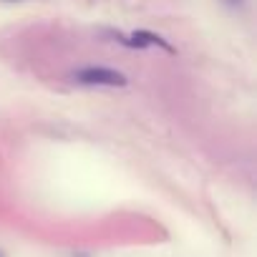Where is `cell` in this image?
<instances>
[{
    "label": "cell",
    "mask_w": 257,
    "mask_h": 257,
    "mask_svg": "<svg viewBox=\"0 0 257 257\" xmlns=\"http://www.w3.org/2000/svg\"><path fill=\"white\" fill-rule=\"evenodd\" d=\"M68 78H71V83L83 86V88H123L128 83L126 73H121L111 66H96V63L73 68L68 73Z\"/></svg>",
    "instance_id": "obj_1"
},
{
    "label": "cell",
    "mask_w": 257,
    "mask_h": 257,
    "mask_svg": "<svg viewBox=\"0 0 257 257\" xmlns=\"http://www.w3.org/2000/svg\"><path fill=\"white\" fill-rule=\"evenodd\" d=\"M113 38H118V43L128 46V48H164V51H174L162 36L149 33V31H134V33H116Z\"/></svg>",
    "instance_id": "obj_2"
},
{
    "label": "cell",
    "mask_w": 257,
    "mask_h": 257,
    "mask_svg": "<svg viewBox=\"0 0 257 257\" xmlns=\"http://www.w3.org/2000/svg\"><path fill=\"white\" fill-rule=\"evenodd\" d=\"M222 3H224V6H229V8H242V6L247 3V0H222Z\"/></svg>",
    "instance_id": "obj_3"
},
{
    "label": "cell",
    "mask_w": 257,
    "mask_h": 257,
    "mask_svg": "<svg viewBox=\"0 0 257 257\" xmlns=\"http://www.w3.org/2000/svg\"><path fill=\"white\" fill-rule=\"evenodd\" d=\"M8 3H13V0H8Z\"/></svg>",
    "instance_id": "obj_4"
},
{
    "label": "cell",
    "mask_w": 257,
    "mask_h": 257,
    "mask_svg": "<svg viewBox=\"0 0 257 257\" xmlns=\"http://www.w3.org/2000/svg\"><path fill=\"white\" fill-rule=\"evenodd\" d=\"M0 257H3V254H0Z\"/></svg>",
    "instance_id": "obj_5"
}]
</instances>
